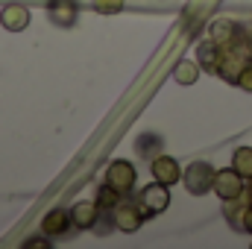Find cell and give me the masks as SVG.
<instances>
[{"instance_id": "14", "label": "cell", "mask_w": 252, "mask_h": 249, "mask_svg": "<svg viewBox=\"0 0 252 249\" xmlns=\"http://www.w3.org/2000/svg\"><path fill=\"white\" fill-rule=\"evenodd\" d=\"M173 76H176L179 85H193L196 76H199V70H196V64L193 62H179L176 64V70H173Z\"/></svg>"}, {"instance_id": "4", "label": "cell", "mask_w": 252, "mask_h": 249, "mask_svg": "<svg viewBox=\"0 0 252 249\" xmlns=\"http://www.w3.org/2000/svg\"><path fill=\"white\" fill-rule=\"evenodd\" d=\"M150 170H153V179L156 182H161V185H176L179 179H182V167H179V161L176 158H170V156H156L153 158V164H150Z\"/></svg>"}, {"instance_id": "21", "label": "cell", "mask_w": 252, "mask_h": 249, "mask_svg": "<svg viewBox=\"0 0 252 249\" xmlns=\"http://www.w3.org/2000/svg\"><path fill=\"white\" fill-rule=\"evenodd\" d=\"M244 44H247V50H250V53H252V30H250V32H247V35H244Z\"/></svg>"}, {"instance_id": "16", "label": "cell", "mask_w": 252, "mask_h": 249, "mask_svg": "<svg viewBox=\"0 0 252 249\" xmlns=\"http://www.w3.org/2000/svg\"><path fill=\"white\" fill-rule=\"evenodd\" d=\"M91 3H94V9L103 12V15H115V12L124 9V0H91Z\"/></svg>"}, {"instance_id": "12", "label": "cell", "mask_w": 252, "mask_h": 249, "mask_svg": "<svg viewBox=\"0 0 252 249\" xmlns=\"http://www.w3.org/2000/svg\"><path fill=\"white\" fill-rule=\"evenodd\" d=\"M67 220H70L67 211H50L41 220V229H44V235H62L64 229H67Z\"/></svg>"}, {"instance_id": "18", "label": "cell", "mask_w": 252, "mask_h": 249, "mask_svg": "<svg viewBox=\"0 0 252 249\" xmlns=\"http://www.w3.org/2000/svg\"><path fill=\"white\" fill-rule=\"evenodd\" d=\"M238 85L244 88V91H252V62L241 70V76H238Z\"/></svg>"}, {"instance_id": "1", "label": "cell", "mask_w": 252, "mask_h": 249, "mask_svg": "<svg viewBox=\"0 0 252 249\" xmlns=\"http://www.w3.org/2000/svg\"><path fill=\"white\" fill-rule=\"evenodd\" d=\"M214 167L208 164V161H193L188 164V170L182 173V182L188 187V193L193 196H202V193H208L211 187H214Z\"/></svg>"}, {"instance_id": "17", "label": "cell", "mask_w": 252, "mask_h": 249, "mask_svg": "<svg viewBox=\"0 0 252 249\" xmlns=\"http://www.w3.org/2000/svg\"><path fill=\"white\" fill-rule=\"evenodd\" d=\"M156 147H161V141H158L156 135H144V138H141V144H138V153H141V156H150Z\"/></svg>"}, {"instance_id": "19", "label": "cell", "mask_w": 252, "mask_h": 249, "mask_svg": "<svg viewBox=\"0 0 252 249\" xmlns=\"http://www.w3.org/2000/svg\"><path fill=\"white\" fill-rule=\"evenodd\" d=\"M244 229H247V232L252 235V205L247 208V223H244Z\"/></svg>"}, {"instance_id": "2", "label": "cell", "mask_w": 252, "mask_h": 249, "mask_svg": "<svg viewBox=\"0 0 252 249\" xmlns=\"http://www.w3.org/2000/svg\"><path fill=\"white\" fill-rule=\"evenodd\" d=\"M167 205H170V190H167V185H161V182L147 185L144 190H141V196H138V208H141L144 217L161 214Z\"/></svg>"}, {"instance_id": "13", "label": "cell", "mask_w": 252, "mask_h": 249, "mask_svg": "<svg viewBox=\"0 0 252 249\" xmlns=\"http://www.w3.org/2000/svg\"><path fill=\"white\" fill-rule=\"evenodd\" d=\"M232 167H235L244 179H252V147H238V150H235Z\"/></svg>"}, {"instance_id": "20", "label": "cell", "mask_w": 252, "mask_h": 249, "mask_svg": "<svg viewBox=\"0 0 252 249\" xmlns=\"http://www.w3.org/2000/svg\"><path fill=\"white\" fill-rule=\"evenodd\" d=\"M244 196H247V202L252 205V179H250V185L244 187Z\"/></svg>"}, {"instance_id": "7", "label": "cell", "mask_w": 252, "mask_h": 249, "mask_svg": "<svg viewBox=\"0 0 252 249\" xmlns=\"http://www.w3.org/2000/svg\"><path fill=\"white\" fill-rule=\"evenodd\" d=\"M196 62L202 70H208V73H217L220 70V62H223V47L217 44V41H199L196 44Z\"/></svg>"}, {"instance_id": "5", "label": "cell", "mask_w": 252, "mask_h": 249, "mask_svg": "<svg viewBox=\"0 0 252 249\" xmlns=\"http://www.w3.org/2000/svg\"><path fill=\"white\" fill-rule=\"evenodd\" d=\"M211 41H217L226 50V47L244 44V32H241V27L235 21H214L211 24Z\"/></svg>"}, {"instance_id": "9", "label": "cell", "mask_w": 252, "mask_h": 249, "mask_svg": "<svg viewBox=\"0 0 252 249\" xmlns=\"http://www.w3.org/2000/svg\"><path fill=\"white\" fill-rule=\"evenodd\" d=\"M0 24H3L9 32H21V30H27V24H30V12H27L21 3H9V6L0 12Z\"/></svg>"}, {"instance_id": "6", "label": "cell", "mask_w": 252, "mask_h": 249, "mask_svg": "<svg viewBox=\"0 0 252 249\" xmlns=\"http://www.w3.org/2000/svg\"><path fill=\"white\" fill-rule=\"evenodd\" d=\"M106 182H109V185L115 187V190H121V193H126L129 187L135 185V167H132L129 161H124V158H118L115 164H109Z\"/></svg>"}, {"instance_id": "10", "label": "cell", "mask_w": 252, "mask_h": 249, "mask_svg": "<svg viewBox=\"0 0 252 249\" xmlns=\"http://www.w3.org/2000/svg\"><path fill=\"white\" fill-rule=\"evenodd\" d=\"M97 211H100L97 202H76L73 211H70V223L76 229H91L97 223Z\"/></svg>"}, {"instance_id": "15", "label": "cell", "mask_w": 252, "mask_h": 249, "mask_svg": "<svg viewBox=\"0 0 252 249\" xmlns=\"http://www.w3.org/2000/svg\"><path fill=\"white\" fill-rule=\"evenodd\" d=\"M118 193L121 190H115V187L106 182V187H100V193H97V205L100 208H115L118 205Z\"/></svg>"}, {"instance_id": "8", "label": "cell", "mask_w": 252, "mask_h": 249, "mask_svg": "<svg viewBox=\"0 0 252 249\" xmlns=\"http://www.w3.org/2000/svg\"><path fill=\"white\" fill-rule=\"evenodd\" d=\"M112 211H115L112 220H115V226H118L121 232H138L141 217H144L138 205H132V202H121V205H115Z\"/></svg>"}, {"instance_id": "11", "label": "cell", "mask_w": 252, "mask_h": 249, "mask_svg": "<svg viewBox=\"0 0 252 249\" xmlns=\"http://www.w3.org/2000/svg\"><path fill=\"white\" fill-rule=\"evenodd\" d=\"M50 18H53V24H59V27H70L73 18H76L73 0H50Z\"/></svg>"}, {"instance_id": "3", "label": "cell", "mask_w": 252, "mask_h": 249, "mask_svg": "<svg viewBox=\"0 0 252 249\" xmlns=\"http://www.w3.org/2000/svg\"><path fill=\"white\" fill-rule=\"evenodd\" d=\"M244 176L235 170V167H226V170H217L214 173V193L223 199V202H229V199H238V196H244Z\"/></svg>"}]
</instances>
